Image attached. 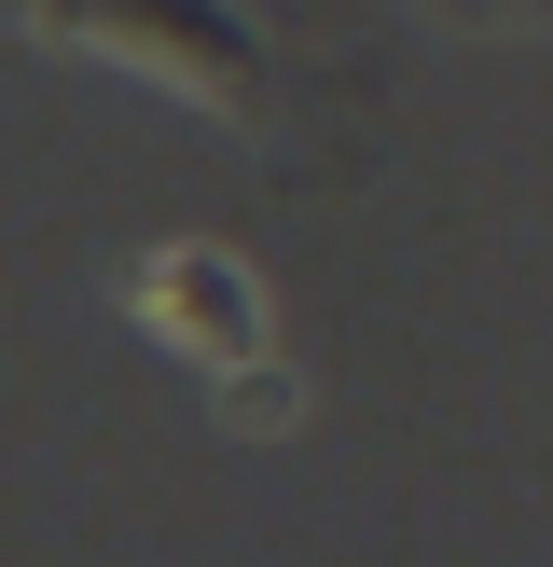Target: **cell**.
Masks as SVG:
<instances>
[{"mask_svg":"<svg viewBox=\"0 0 553 567\" xmlns=\"http://www.w3.org/2000/svg\"><path fill=\"white\" fill-rule=\"evenodd\" d=\"M42 55H83V70H125L153 97L208 111L236 138H291V55H276L263 0H0Z\"/></svg>","mask_w":553,"mask_h":567,"instance_id":"6da1fadb","label":"cell"},{"mask_svg":"<svg viewBox=\"0 0 553 567\" xmlns=\"http://www.w3.org/2000/svg\"><path fill=\"white\" fill-rule=\"evenodd\" d=\"M457 14H553V0H457Z\"/></svg>","mask_w":553,"mask_h":567,"instance_id":"3957f363","label":"cell"},{"mask_svg":"<svg viewBox=\"0 0 553 567\" xmlns=\"http://www.w3.org/2000/svg\"><path fill=\"white\" fill-rule=\"evenodd\" d=\"M125 319L208 388V415L236 443L304 430V374H291V332H276V291L236 236H153L125 249Z\"/></svg>","mask_w":553,"mask_h":567,"instance_id":"7a4b0ae2","label":"cell"}]
</instances>
